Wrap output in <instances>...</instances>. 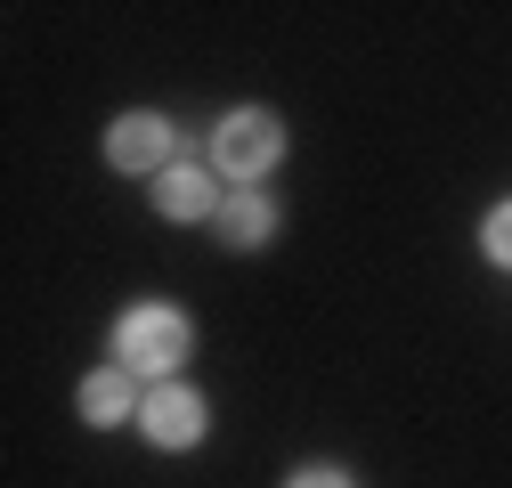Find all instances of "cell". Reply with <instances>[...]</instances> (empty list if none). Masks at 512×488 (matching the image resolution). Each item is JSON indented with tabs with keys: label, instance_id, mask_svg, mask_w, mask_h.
I'll list each match as a JSON object with an SVG mask.
<instances>
[{
	"label": "cell",
	"instance_id": "6da1fadb",
	"mask_svg": "<svg viewBox=\"0 0 512 488\" xmlns=\"http://www.w3.org/2000/svg\"><path fill=\"white\" fill-rule=\"evenodd\" d=\"M187 350H196V326H187V310H171V301H139V310H122V326H114V358L139 366V375H171Z\"/></svg>",
	"mask_w": 512,
	"mask_h": 488
},
{
	"label": "cell",
	"instance_id": "7a4b0ae2",
	"mask_svg": "<svg viewBox=\"0 0 512 488\" xmlns=\"http://www.w3.org/2000/svg\"><path fill=\"white\" fill-rule=\"evenodd\" d=\"M277 155H285V122H277L269 106H244V114H228L220 131H212V163H220L228 179H261Z\"/></svg>",
	"mask_w": 512,
	"mask_h": 488
},
{
	"label": "cell",
	"instance_id": "3957f363",
	"mask_svg": "<svg viewBox=\"0 0 512 488\" xmlns=\"http://www.w3.org/2000/svg\"><path fill=\"white\" fill-rule=\"evenodd\" d=\"M171 122L163 114H114V131H106V163L114 171H171Z\"/></svg>",
	"mask_w": 512,
	"mask_h": 488
},
{
	"label": "cell",
	"instance_id": "277c9868",
	"mask_svg": "<svg viewBox=\"0 0 512 488\" xmlns=\"http://www.w3.org/2000/svg\"><path fill=\"white\" fill-rule=\"evenodd\" d=\"M139 423H147L155 448H196V440H204V399L187 391V383H155V391L139 399Z\"/></svg>",
	"mask_w": 512,
	"mask_h": 488
},
{
	"label": "cell",
	"instance_id": "5b68a950",
	"mask_svg": "<svg viewBox=\"0 0 512 488\" xmlns=\"http://www.w3.org/2000/svg\"><path fill=\"white\" fill-rule=\"evenodd\" d=\"M155 212H163V220H204V212H220V204H212V171L171 163V171L155 179Z\"/></svg>",
	"mask_w": 512,
	"mask_h": 488
},
{
	"label": "cell",
	"instance_id": "8992f818",
	"mask_svg": "<svg viewBox=\"0 0 512 488\" xmlns=\"http://www.w3.org/2000/svg\"><path fill=\"white\" fill-rule=\"evenodd\" d=\"M220 236L236 244V253H244V244H269V236H277V204H269V196H252V188L228 196V204H220Z\"/></svg>",
	"mask_w": 512,
	"mask_h": 488
},
{
	"label": "cell",
	"instance_id": "52a82bcc",
	"mask_svg": "<svg viewBox=\"0 0 512 488\" xmlns=\"http://www.w3.org/2000/svg\"><path fill=\"white\" fill-rule=\"evenodd\" d=\"M122 415H139V399H131V375H122V366H106V375H90L82 383V423H122Z\"/></svg>",
	"mask_w": 512,
	"mask_h": 488
},
{
	"label": "cell",
	"instance_id": "ba28073f",
	"mask_svg": "<svg viewBox=\"0 0 512 488\" xmlns=\"http://www.w3.org/2000/svg\"><path fill=\"white\" fill-rule=\"evenodd\" d=\"M480 244H488V261H496V269H512V204H496V212H488Z\"/></svg>",
	"mask_w": 512,
	"mask_h": 488
},
{
	"label": "cell",
	"instance_id": "9c48e42d",
	"mask_svg": "<svg viewBox=\"0 0 512 488\" xmlns=\"http://www.w3.org/2000/svg\"><path fill=\"white\" fill-rule=\"evenodd\" d=\"M293 488H350L334 464H309V472H293Z\"/></svg>",
	"mask_w": 512,
	"mask_h": 488
}]
</instances>
